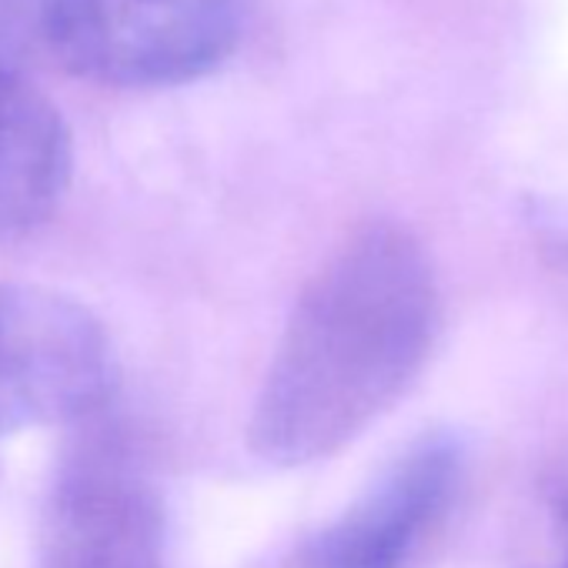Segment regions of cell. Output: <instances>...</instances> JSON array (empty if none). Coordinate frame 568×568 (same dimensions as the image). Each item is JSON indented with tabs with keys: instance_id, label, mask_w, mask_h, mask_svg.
Instances as JSON below:
<instances>
[{
	"instance_id": "7a4b0ae2",
	"label": "cell",
	"mask_w": 568,
	"mask_h": 568,
	"mask_svg": "<svg viewBox=\"0 0 568 568\" xmlns=\"http://www.w3.org/2000/svg\"><path fill=\"white\" fill-rule=\"evenodd\" d=\"M254 11L257 0H68L54 58L104 88H178L234 58Z\"/></svg>"
},
{
	"instance_id": "3957f363",
	"label": "cell",
	"mask_w": 568,
	"mask_h": 568,
	"mask_svg": "<svg viewBox=\"0 0 568 568\" xmlns=\"http://www.w3.org/2000/svg\"><path fill=\"white\" fill-rule=\"evenodd\" d=\"M118 385L101 318L44 284L0 281V435L71 425Z\"/></svg>"
},
{
	"instance_id": "52a82bcc",
	"label": "cell",
	"mask_w": 568,
	"mask_h": 568,
	"mask_svg": "<svg viewBox=\"0 0 568 568\" xmlns=\"http://www.w3.org/2000/svg\"><path fill=\"white\" fill-rule=\"evenodd\" d=\"M68 0H0V74H21L38 58H54Z\"/></svg>"
},
{
	"instance_id": "5b68a950",
	"label": "cell",
	"mask_w": 568,
	"mask_h": 568,
	"mask_svg": "<svg viewBox=\"0 0 568 568\" xmlns=\"http://www.w3.org/2000/svg\"><path fill=\"white\" fill-rule=\"evenodd\" d=\"M164 545L154 485L121 458L84 455L51 488L38 568H164Z\"/></svg>"
},
{
	"instance_id": "277c9868",
	"label": "cell",
	"mask_w": 568,
	"mask_h": 568,
	"mask_svg": "<svg viewBox=\"0 0 568 568\" xmlns=\"http://www.w3.org/2000/svg\"><path fill=\"white\" fill-rule=\"evenodd\" d=\"M465 448L448 432L415 438L298 558V568H405L452 508Z\"/></svg>"
},
{
	"instance_id": "8992f818",
	"label": "cell",
	"mask_w": 568,
	"mask_h": 568,
	"mask_svg": "<svg viewBox=\"0 0 568 568\" xmlns=\"http://www.w3.org/2000/svg\"><path fill=\"white\" fill-rule=\"evenodd\" d=\"M71 174L74 138L61 108L24 74H0V241L48 224Z\"/></svg>"
},
{
	"instance_id": "6da1fadb",
	"label": "cell",
	"mask_w": 568,
	"mask_h": 568,
	"mask_svg": "<svg viewBox=\"0 0 568 568\" xmlns=\"http://www.w3.org/2000/svg\"><path fill=\"white\" fill-rule=\"evenodd\" d=\"M442 325L438 274L402 224L352 231L302 288L264 382L247 445L274 468L332 458L415 385Z\"/></svg>"
}]
</instances>
